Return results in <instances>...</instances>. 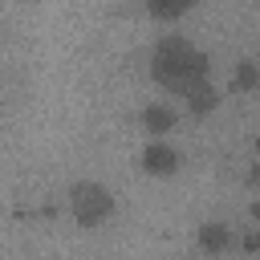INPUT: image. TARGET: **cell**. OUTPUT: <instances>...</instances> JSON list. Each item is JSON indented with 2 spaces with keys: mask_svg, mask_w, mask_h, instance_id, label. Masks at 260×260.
<instances>
[{
  "mask_svg": "<svg viewBox=\"0 0 260 260\" xmlns=\"http://www.w3.org/2000/svg\"><path fill=\"white\" fill-rule=\"evenodd\" d=\"M138 126L146 130V138H171V134L179 130V110H175L167 98L146 102V106L138 110Z\"/></svg>",
  "mask_w": 260,
  "mask_h": 260,
  "instance_id": "277c9868",
  "label": "cell"
},
{
  "mask_svg": "<svg viewBox=\"0 0 260 260\" xmlns=\"http://www.w3.org/2000/svg\"><path fill=\"white\" fill-rule=\"evenodd\" d=\"M232 89L236 93H260V61L244 57L232 65Z\"/></svg>",
  "mask_w": 260,
  "mask_h": 260,
  "instance_id": "52a82bcc",
  "label": "cell"
},
{
  "mask_svg": "<svg viewBox=\"0 0 260 260\" xmlns=\"http://www.w3.org/2000/svg\"><path fill=\"white\" fill-rule=\"evenodd\" d=\"M138 167L150 179H171V175H179L183 154H179V146L171 138H146V146L138 150Z\"/></svg>",
  "mask_w": 260,
  "mask_h": 260,
  "instance_id": "3957f363",
  "label": "cell"
},
{
  "mask_svg": "<svg viewBox=\"0 0 260 260\" xmlns=\"http://www.w3.org/2000/svg\"><path fill=\"white\" fill-rule=\"evenodd\" d=\"M146 4V12L154 16V20H162V24H171V20H179V16H187L191 8H199L203 0H142Z\"/></svg>",
  "mask_w": 260,
  "mask_h": 260,
  "instance_id": "ba28073f",
  "label": "cell"
},
{
  "mask_svg": "<svg viewBox=\"0 0 260 260\" xmlns=\"http://www.w3.org/2000/svg\"><path fill=\"white\" fill-rule=\"evenodd\" d=\"M65 207H69V219H73L77 228H102V223L114 219L118 199H114V191H110L106 183H98V179H77V183H69V191H65Z\"/></svg>",
  "mask_w": 260,
  "mask_h": 260,
  "instance_id": "7a4b0ae2",
  "label": "cell"
},
{
  "mask_svg": "<svg viewBox=\"0 0 260 260\" xmlns=\"http://www.w3.org/2000/svg\"><path fill=\"white\" fill-rule=\"evenodd\" d=\"M150 81L162 93L183 98L199 81H211V57L195 41H187L179 32H162L154 41V49H150Z\"/></svg>",
  "mask_w": 260,
  "mask_h": 260,
  "instance_id": "6da1fadb",
  "label": "cell"
},
{
  "mask_svg": "<svg viewBox=\"0 0 260 260\" xmlns=\"http://www.w3.org/2000/svg\"><path fill=\"white\" fill-rule=\"evenodd\" d=\"M219 102H223V89L215 85V77H211V81H199L195 89H187V93H183V106H187L195 118L215 114V110H219Z\"/></svg>",
  "mask_w": 260,
  "mask_h": 260,
  "instance_id": "8992f818",
  "label": "cell"
},
{
  "mask_svg": "<svg viewBox=\"0 0 260 260\" xmlns=\"http://www.w3.org/2000/svg\"><path fill=\"white\" fill-rule=\"evenodd\" d=\"M236 248H240V252H248V256H256V252H260V228H248V232L236 240Z\"/></svg>",
  "mask_w": 260,
  "mask_h": 260,
  "instance_id": "9c48e42d",
  "label": "cell"
},
{
  "mask_svg": "<svg viewBox=\"0 0 260 260\" xmlns=\"http://www.w3.org/2000/svg\"><path fill=\"white\" fill-rule=\"evenodd\" d=\"M195 248H199L203 256H228V252L236 248V232H232L223 219H207V223L195 228Z\"/></svg>",
  "mask_w": 260,
  "mask_h": 260,
  "instance_id": "5b68a950",
  "label": "cell"
}]
</instances>
